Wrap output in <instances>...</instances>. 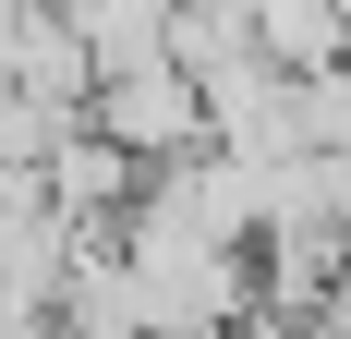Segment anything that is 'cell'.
Returning <instances> with one entry per match:
<instances>
[{
  "label": "cell",
  "mask_w": 351,
  "mask_h": 339,
  "mask_svg": "<svg viewBox=\"0 0 351 339\" xmlns=\"http://www.w3.org/2000/svg\"><path fill=\"white\" fill-rule=\"evenodd\" d=\"M85 121H97L109 145L134 170H170V158H194L206 145V85L158 49V61H121V73H97V97H85Z\"/></svg>",
  "instance_id": "cell-1"
},
{
  "label": "cell",
  "mask_w": 351,
  "mask_h": 339,
  "mask_svg": "<svg viewBox=\"0 0 351 339\" xmlns=\"http://www.w3.org/2000/svg\"><path fill=\"white\" fill-rule=\"evenodd\" d=\"M291 134L315 145V158H351V49L327 73H303V85H291Z\"/></svg>",
  "instance_id": "cell-2"
}]
</instances>
